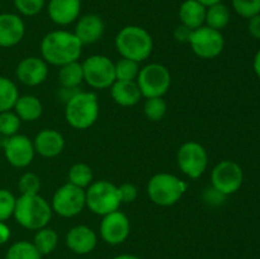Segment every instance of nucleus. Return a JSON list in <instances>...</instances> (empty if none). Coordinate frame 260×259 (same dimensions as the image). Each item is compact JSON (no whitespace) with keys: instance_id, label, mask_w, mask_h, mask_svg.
Masks as SVG:
<instances>
[{"instance_id":"obj_43","label":"nucleus","mask_w":260,"mask_h":259,"mask_svg":"<svg viewBox=\"0 0 260 259\" xmlns=\"http://www.w3.org/2000/svg\"><path fill=\"white\" fill-rule=\"evenodd\" d=\"M197 2L201 3L203 7L208 8V7H211V5H215V4H217V3H221V0H197Z\"/></svg>"},{"instance_id":"obj_41","label":"nucleus","mask_w":260,"mask_h":259,"mask_svg":"<svg viewBox=\"0 0 260 259\" xmlns=\"http://www.w3.org/2000/svg\"><path fill=\"white\" fill-rule=\"evenodd\" d=\"M10 238V229L5 225L3 221H0V245L7 243Z\"/></svg>"},{"instance_id":"obj_2","label":"nucleus","mask_w":260,"mask_h":259,"mask_svg":"<svg viewBox=\"0 0 260 259\" xmlns=\"http://www.w3.org/2000/svg\"><path fill=\"white\" fill-rule=\"evenodd\" d=\"M13 215L23 228L40 230L50 222L52 208L40 195H22L15 201Z\"/></svg>"},{"instance_id":"obj_6","label":"nucleus","mask_w":260,"mask_h":259,"mask_svg":"<svg viewBox=\"0 0 260 259\" xmlns=\"http://www.w3.org/2000/svg\"><path fill=\"white\" fill-rule=\"evenodd\" d=\"M122 200L118 187L107 180L91 183L85 192V206L96 215L106 216L121 206Z\"/></svg>"},{"instance_id":"obj_24","label":"nucleus","mask_w":260,"mask_h":259,"mask_svg":"<svg viewBox=\"0 0 260 259\" xmlns=\"http://www.w3.org/2000/svg\"><path fill=\"white\" fill-rule=\"evenodd\" d=\"M58 71V83L62 88H78L84 80L83 66L78 61L66 63V65L60 66Z\"/></svg>"},{"instance_id":"obj_9","label":"nucleus","mask_w":260,"mask_h":259,"mask_svg":"<svg viewBox=\"0 0 260 259\" xmlns=\"http://www.w3.org/2000/svg\"><path fill=\"white\" fill-rule=\"evenodd\" d=\"M188 42L190 43L193 52L201 58H215L222 52L223 46H225V40L221 35L220 30L212 29L207 25L197 28L192 30Z\"/></svg>"},{"instance_id":"obj_20","label":"nucleus","mask_w":260,"mask_h":259,"mask_svg":"<svg viewBox=\"0 0 260 259\" xmlns=\"http://www.w3.org/2000/svg\"><path fill=\"white\" fill-rule=\"evenodd\" d=\"M35 151L43 157H55L63 150L65 140L55 130H42L33 141Z\"/></svg>"},{"instance_id":"obj_16","label":"nucleus","mask_w":260,"mask_h":259,"mask_svg":"<svg viewBox=\"0 0 260 259\" xmlns=\"http://www.w3.org/2000/svg\"><path fill=\"white\" fill-rule=\"evenodd\" d=\"M25 28L22 18L12 13L0 14V46L12 47L18 45L24 36Z\"/></svg>"},{"instance_id":"obj_25","label":"nucleus","mask_w":260,"mask_h":259,"mask_svg":"<svg viewBox=\"0 0 260 259\" xmlns=\"http://www.w3.org/2000/svg\"><path fill=\"white\" fill-rule=\"evenodd\" d=\"M205 22L207 27L212 28V29H223L229 24V22H230V10L222 3L211 5V7L206 9Z\"/></svg>"},{"instance_id":"obj_22","label":"nucleus","mask_w":260,"mask_h":259,"mask_svg":"<svg viewBox=\"0 0 260 259\" xmlns=\"http://www.w3.org/2000/svg\"><path fill=\"white\" fill-rule=\"evenodd\" d=\"M179 18L183 25L194 30L202 27L206 19V7L197 0H185L179 9Z\"/></svg>"},{"instance_id":"obj_7","label":"nucleus","mask_w":260,"mask_h":259,"mask_svg":"<svg viewBox=\"0 0 260 259\" xmlns=\"http://www.w3.org/2000/svg\"><path fill=\"white\" fill-rule=\"evenodd\" d=\"M136 83L145 98H156L164 95L170 88L172 76L164 65L149 63L140 70Z\"/></svg>"},{"instance_id":"obj_10","label":"nucleus","mask_w":260,"mask_h":259,"mask_svg":"<svg viewBox=\"0 0 260 259\" xmlns=\"http://www.w3.org/2000/svg\"><path fill=\"white\" fill-rule=\"evenodd\" d=\"M84 206L85 190L71 183H66L55 192L51 208L62 217H74L83 211Z\"/></svg>"},{"instance_id":"obj_42","label":"nucleus","mask_w":260,"mask_h":259,"mask_svg":"<svg viewBox=\"0 0 260 259\" xmlns=\"http://www.w3.org/2000/svg\"><path fill=\"white\" fill-rule=\"evenodd\" d=\"M254 71H255V74L260 79V50L256 52L255 58H254Z\"/></svg>"},{"instance_id":"obj_17","label":"nucleus","mask_w":260,"mask_h":259,"mask_svg":"<svg viewBox=\"0 0 260 259\" xmlns=\"http://www.w3.org/2000/svg\"><path fill=\"white\" fill-rule=\"evenodd\" d=\"M80 8V0H50L48 15L56 24L68 25L78 19Z\"/></svg>"},{"instance_id":"obj_35","label":"nucleus","mask_w":260,"mask_h":259,"mask_svg":"<svg viewBox=\"0 0 260 259\" xmlns=\"http://www.w3.org/2000/svg\"><path fill=\"white\" fill-rule=\"evenodd\" d=\"M15 201L12 192L8 189H0V221H5L14 213Z\"/></svg>"},{"instance_id":"obj_29","label":"nucleus","mask_w":260,"mask_h":259,"mask_svg":"<svg viewBox=\"0 0 260 259\" xmlns=\"http://www.w3.org/2000/svg\"><path fill=\"white\" fill-rule=\"evenodd\" d=\"M5 259H41V254L33 243L18 241L8 249Z\"/></svg>"},{"instance_id":"obj_32","label":"nucleus","mask_w":260,"mask_h":259,"mask_svg":"<svg viewBox=\"0 0 260 259\" xmlns=\"http://www.w3.org/2000/svg\"><path fill=\"white\" fill-rule=\"evenodd\" d=\"M20 127V118L17 113L7 111L0 113V134L3 136H14Z\"/></svg>"},{"instance_id":"obj_38","label":"nucleus","mask_w":260,"mask_h":259,"mask_svg":"<svg viewBox=\"0 0 260 259\" xmlns=\"http://www.w3.org/2000/svg\"><path fill=\"white\" fill-rule=\"evenodd\" d=\"M203 198H205L206 202L210 203V205L218 206V205H221L223 201H225L226 196L218 192V190L215 189L213 187H211V188H207V189H206L205 195H203Z\"/></svg>"},{"instance_id":"obj_40","label":"nucleus","mask_w":260,"mask_h":259,"mask_svg":"<svg viewBox=\"0 0 260 259\" xmlns=\"http://www.w3.org/2000/svg\"><path fill=\"white\" fill-rule=\"evenodd\" d=\"M190 33H192V29L187 28L185 25H179V27L175 28L174 36L178 41H182V42H188L190 37Z\"/></svg>"},{"instance_id":"obj_1","label":"nucleus","mask_w":260,"mask_h":259,"mask_svg":"<svg viewBox=\"0 0 260 259\" xmlns=\"http://www.w3.org/2000/svg\"><path fill=\"white\" fill-rule=\"evenodd\" d=\"M83 43L74 33L68 30H53L46 35L41 42V53L46 62L55 66L78 61L81 56Z\"/></svg>"},{"instance_id":"obj_3","label":"nucleus","mask_w":260,"mask_h":259,"mask_svg":"<svg viewBox=\"0 0 260 259\" xmlns=\"http://www.w3.org/2000/svg\"><path fill=\"white\" fill-rule=\"evenodd\" d=\"M116 48L122 57L141 62L152 52V37L145 28L127 25L116 36Z\"/></svg>"},{"instance_id":"obj_14","label":"nucleus","mask_w":260,"mask_h":259,"mask_svg":"<svg viewBox=\"0 0 260 259\" xmlns=\"http://www.w3.org/2000/svg\"><path fill=\"white\" fill-rule=\"evenodd\" d=\"M4 152L8 161L15 168H24L35 157L33 142L24 135H14L4 142Z\"/></svg>"},{"instance_id":"obj_31","label":"nucleus","mask_w":260,"mask_h":259,"mask_svg":"<svg viewBox=\"0 0 260 259\" xmlns=\"http://www.w3.org/2000/svg\"><path fill=\"white\" fill-rule=\"evenodd\" d=\"M145 116L147 119L152 122H157L162 119V117L167 113V103L161 96H156V98H147L144 106Z\"/></svg>"},{"instance_id":"obj_4","label":"nucleus","mask_w":260,"mask_h":259,"mask_svg":"<svg viewBox=\"0 0 260 259\" xmlns=\"http://www.w3.org/2000/svg\"><path fill=\"white\" fill-rule=\"evenodd\" d=\"M99 116L98 96L91 91H79L66 102L65 118L71 127L86 130L95 123Z\"/></svg>"},{"instance_id":"obj_30","label":"nucleus","mask_w":260,"mask_h":259,"mask_svg":"<svg viewBox=\"0 0 260 259\" xmlns=\"http://www.w3.org/2000/svg\"><path fill=\"white\" fill-rule=\"evenodd\" d=\"M116 70V80H135L140 73L139 62L122 57L117 63H114Z\"/></svg>"},{"instance_id":"obj_11","label":"nucleus","mask_w":260,"mask_h":259,"mask_svg":"<svg viewBox=\"0 0 260 259\" xmlns=\"http://www.w3.org/2000/svg\"><path fill=\"white\" fill-rule=\"evenodd\" d=\"M177 160L180 170L192 179L200 178L205 173L208 164L205 147L194 141H188L179 147Z\"/></svg>"},{"instance_id":"obj_33","label":"nucleus","mask_w":260,"mask_h":259,"mask_svg":"<svg viewBox=\"0 0 260 259\" xmlns=\"http://www.w3.org/2000/svg\"><path fill=\"white\" fill-rule=\"evenodd\" d=\"M233 7L240 17L248 19L260 14V0H233Z\"/></svg>"},{"instance_id":"obj_13","label":"nucleus","mask_w":260,"mask_h":259,"mask_svg":"<svg viewBox=\"0 0 260 259\" xmlns=\"http://www.w3.org/2000/svg\"><path fill=\"white\" fill-rule=\"evenodd\" d=\"M131 225L129 220L121 211H114L103 216L101 222V235L106 243L111 245H118L123 243L129 235Z\"/></svg>"},{"instance_id":"obj_18","label":"nucleus","mask_w":260,"mask_h":259,"mask_svg":"<svg viewBox=\"0 0 260 259\" xmlns=\"http://www.w3.org/2000/svg\"><path fill=\"white\" fill-rule=\"evenodd\" d=\"M66 245L76 254H88L95 248L96 235L88 226H75L66 235Z\"/></svg>"},{"instance_id":"obj_34","label":"nucleus","mask_w":260,"mask_h":259,"mask_svg":"<svg viewBox=\"0 0 260 259\" xmlns=\"http://www.w3.org/2000/svg\"><path fill=\"white\" fill-rule=\"evenodd\" d=\"M18 188L22 195H38V190L41 188L40 178L35 173H24L20 177Z\"/></svg>"},{"instance_id":"obj_8","label":"nucleus","mask_w":260,"mask_h":259,"mask_svg":"<svg viewBox=\"0 0 260 259\" xmlns=\"http://www.w3.org/2000/svg\"><path fill=\"white\" fill-rule=\"evenodd\" d=\"M84 80L95 89H107L116 81V70L111 58L103 55H93L83 63Z\"/></svg>"},{"instance_id":"obj_26","label":"nucleus","mask_w":260,"mask_h":259,"mask_svg":"<svg viewBox=\"0 0 260 259\" xmlns=\"http://www.w3.org/2000/svg\"><path fill=\"white\" fill-rule=\"evenodd\" d=\"M58 243V235L55 230L47 228H42L37 231L33 240V245L36 246L41 255L52 253Z\"/></svg>"},{"instance_id":"obj_27","label":"nucleus","mask_w":260,"mask_h":259,"mask_svg":"<svg viewBox=\"0 0 260 259\" xmlns=\"http://www.w3.org/2000/svg\"><path fill=\"white\" fill-rule=\"evenodd\" d=\"M19 93L15 84L8 78L0 76V113L14 108Z\"/></svg>"},{"instance_id":"obj_21","label":"nucleus","mask_w":260,"mask_h":259,"mask_svg":"<svg viewBox=\"0 0 260 259\" xmlns=\"http://www.w3.org/2000/svg\"><path fill=\"white\" fill-rule=\"evenodd\" d=\"M111 94L117 104L132 107L140 102L142 96L139 85L135 80H116L111 86Z\"/></svg>"},{"instance_id":"obj_23","label":"nucleus","mask_w":260,"mask_h":259,"mask_svg":"<svg viewBox=\"0 0 260 259\" xmlns=\"http://www.w3.org/2000/svg\"><path fill=\"white\" fill-rule=\"evenodd\" d=\"M15 113L22 121H36L42 114V104L35 95L19 96L15 102Z\"/></svg>"},{"instance_id":"obj_37","label":"nucleus","mask_w":260,"mask_h":259,"mask_svg":"<svg viewBox=\"0 0 260 259\" xmlns=\"http://www.w3.org/2000/svg\"><path fill=\"white\" fill-rule=\"evenodd\" d=\"M119 195H121L122 202L131 203L136 200L137 197V188L131 183H124L121 187H118Z\"/></svg>"},{"instance_id":"obj_15","label":"nucleus","mask_w":260,"mask_h":259,"mask_svg":"<svg viewBox=\"0 0 260 259\" xmlns=\"http://www.w3.org/2000/svg\"><path fill=\"white\" fill-rule=\"evenodd\" d=\"M17 78L28 86L40 85L48 75V68L45 60L38 57L23 58L17 66Z\"/></svg>"},{"instance_id":"obj_28","label":"nucleus","mask_w":260,"mask_h":259,"mask_svg":"<svg viewBox=\"0 0 260 259\" xmlns=\"http://www.w3.org/2000/svg\"><path fill=\"white\" fill-rule=\"evenodd\" d=\"M91 179H93V173L89 165L84 163H78L74 164L69 170V183L76 185V187L85 188L90 185Z\"/></svg>"},{"instance_id":"obj_5","label":"nucleus","mask_w":260,"mask_h":259,"mask_svg":"<svg viewBox=\"0 0 260 259\" xmlns=\"http://www.w3.org/2000/svg\"><path fill=\"white\" fill-rule=\"evenodd\" d=\"M188 184L169 173H159L149 180L147 195L157 206H172L182 198Z\"/></svg>"},{"instance_id":"obj_44","label":"nucleus","mask_w":260,"mask_h":259,"mask_svg":"<svg viewBox=\"0 0 260 259\" xmlns=\"http://www.w3.org/2000/svg\"><path fill=\"white\" fill-rule=\"evenodd\" d=\"M113 259H140V258H137V256L135 255H129V254H122V255L116 256V258Z\"/></svg>"},{"instance_id":"obj_19","label":"nucleus","mask_w":260,"mask_h":259,"mask_svg":"<svg viewBox=\"0 0 260 259\" xmlns=\"http://www.w3.org/2000/svg\"><path fill=\"white\" fill-rule=\"evenodd\" d=\"M104 33V23L96 14H86L78 20L74 35L83 45H90L102 38Z\"/></svg>"},{"instance_id":"obj_12","label":"nucleus","mask_w":260,"mask_h":259,"mask_svg":"<svg viewBox=\"0 0 260 259\" xmlns=\"http://www.w3.org/2000/svg\"><path fill=\"white\" fill-rule=\"evenodd\" d=\"M244 174L240 165L231 160L218 163L211 174V183L215 189L222 195L229 196L239 190L243 184Z\"/></svg>"},{"instance_id":"obj_39","label":"nucleus","mask_w":260,"mask_h":259,"mask_svg":"<svg viewBox=\"0 0 260 259\" xmlns=\"http://www.w3.org/2000/svg\"><path fill=\"white\" fill-rule=\"evenodd\" d=\"M249 33L256 40H260V14L249 19Z\"/></svg>"},{"instance_id":"obj_36","label":"nucleus","mask_w":260,"mask_h":259,"mask_svg":"<svg viewBox=\"0 0 260 259\" xmlns=\"http://www.w3.org/2000/svg\"><path fill=\"white\" fill-rule=\"evenodd\" d=\"M13 2L18 12L27 17L38 14L45 7V0H13Z\"/></svg>"}]
</instances>
